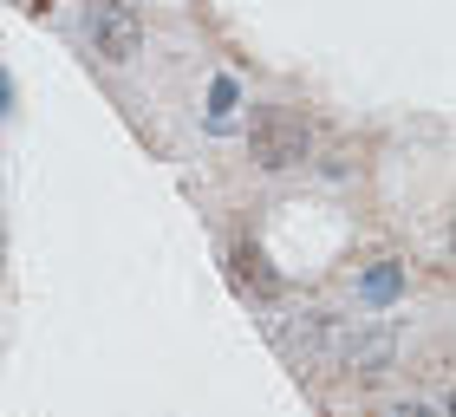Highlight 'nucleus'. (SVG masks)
Segmentation results:
<instances>
[{
  "instance_id": "nucleus-1",
  "label": "nucleus",
  "mask_w": 456,
  "mask_h": 417,
  "mask_svg": "<svg viewBox=\"0 0 456 417\" xmlns=\"http://www.w3.org/2000/svg\"><path fill=\"white\" fill-rule=\"evenodd\" d=\"M86 39L111 66H124V59L143 53V20H137L131 0H86Z\"/></svg>"
},
{
  "instance_id": "nucleus-2",
  "label": "nucleus",
  "mask_w": 456,
  "mask_h": 417,
  "mask_svg": "<svg viewBox=\"0 0 456 417\" xmlns=\"http://www.w3.org/2000/svg\"><path fill=\"white\" fill-rule=\"evenodd\" d=\"M306 151H314V131L300 111H267L255 124V157L267 170H294V163H306Z\"/></svg>"
},
{
  "instance_id": "nucleus-3",
  "label": "nucleus",
  "mask_w": 456,
  "mask_h": 417,
  "mask_svg": "<svg viewBox=\"0 0 456 417\" xmlns=\"http://www.w3.org/2000/svg\"><path fill=\"white\" fill-rule=\"evenodd\" d=\"M398 287H404V267H398V261H379V267H365L359 294H365L371 307H391V300H398Z\"/></svg>"
},
{
  "instance_id": "nucleus-4",
  "label": "nucleus",
  "mask_w": 456,
  "mask_h": 417,
  "mask_svg": "<svg viewBox=\"0 0 456 417\" xmlns=\"http://www.w3.org/2000/svg\"><path fill=\"white\" fill-rule=\"evenodd\" d=\"M209 111H216V124H228V111H235V78H216V104Z\"/></svg>"
},
{
  "instance_id": "nucleus-5",
  "label": "nucleus",
  "mask_w": 456,
  "mask_h": 417,
  "mask_svg": "<svg viewBox=\"0 0 456 417\" xmlns=\"http://www.w3.org/2000/svg\"><path fill=\"white\" fill-rule=\"evenodd\" d=\"M379 417H444V411H430V405H418V398H404V405H385Z\"/></svg>"
},
{
  "instance_id": "nucleus-6",
  "label": "nucleus",
  "mask_w": 456,
  "mask_h": 417,
  "mask_svg": "<svg viewBox=\"0 0 456 417\" xmlns=\"http://www.w3.org/2000/svg\"><path fill=\"white\" fill-rule=\"evenodd\" d=\"M0 111H13V78L0 72Z\"/></svg>"
},
{
  "instance_id": "nucleus-7",
  "label": "nucleus",
  "mask_w": 456,
  "mask_h": 417,
  "mask_svg": "<svg viewBox=\"0 0 456 417\" xmlns=\"http://www.w3.org/2000/svg\"><path fill=\"white\" fill-rule=\"evenodd\" d=\"M20 7H46V0H20Z\"/></svg>"
}]
</instances>
